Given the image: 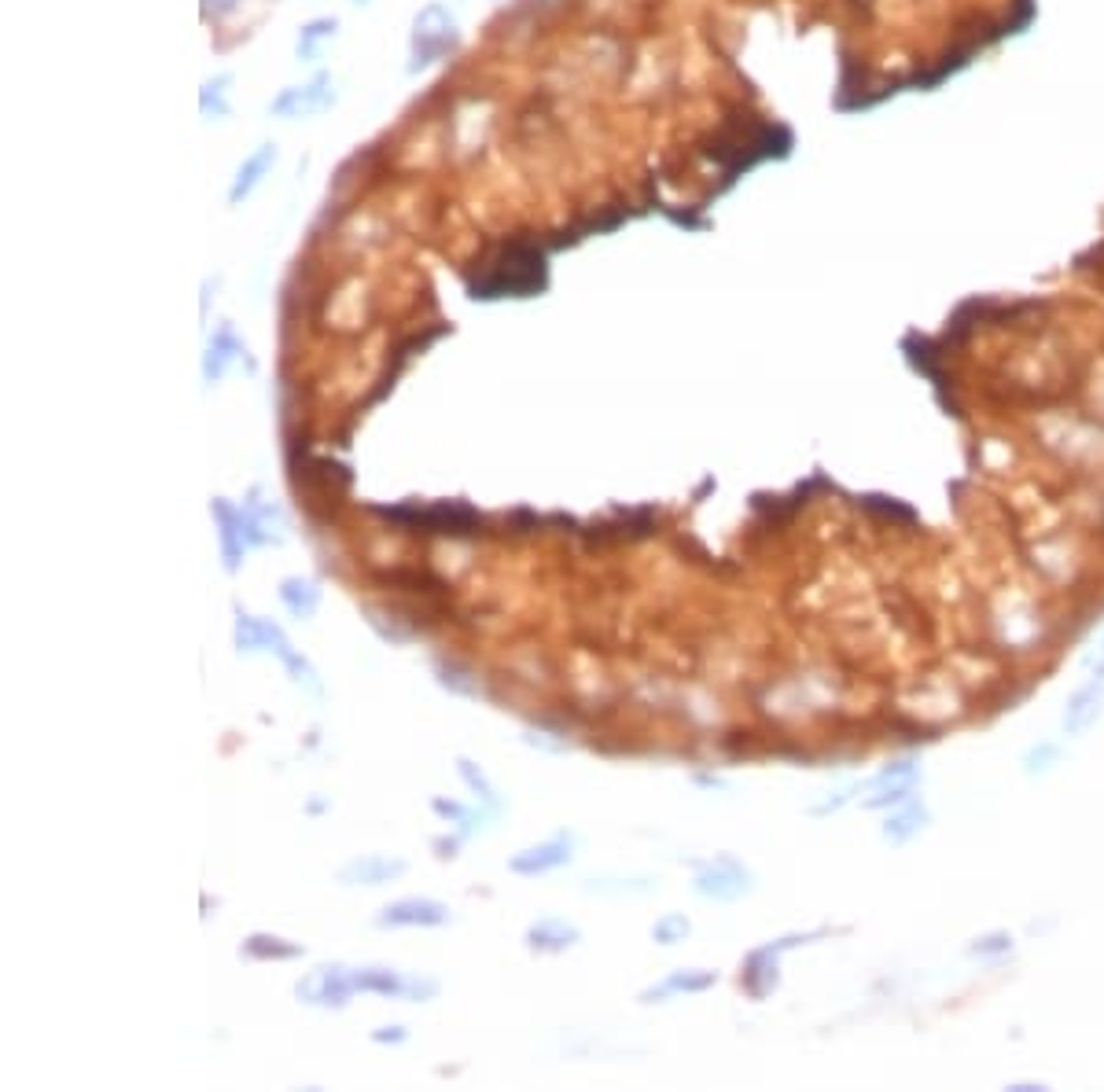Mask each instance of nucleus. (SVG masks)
<instances>
[{
  "mask_svg": "<svg viewBox=\"0 0 1104 1092\" xmlns=\"http://www.w3.org/2000/svg\"><path fill=\"white\" fill-rule=\"evenodd\" d=\"M545 284V258L527 246H512L508 258L489 272V280L475 284V298H501V294H530Z\"/></svg>",
  "mask_w": 1104,
  "mask_h": 1092,
  "instance_id": "1",
  "label": "nucleus"
},
{
  "mask_svg": "<svg viewBox=\"0 0 1104 1092\" xmlns=\"http://www.w3.org/2000/svg\"><path fill=\"white\" fill-rule=\"evenodd\" d=\"M453 41H457L453 15L442 4H427L420 15H416V27H412V70L431 66L435 59H442L450 52Z\"/></svg>",
  "mask_w": 1104,
  "mask_h": 1092,
  "instance_id": "2",
  "label": "nucleus"
},
{
  "mask_svg": "<svg viewBox=\"0 0 1104 1092\" xmlns=\"http://www.w3.org/2000/svg\"><path fill=\"white\" fill-rule=\"evenodd\" d=\"M350 989H354V975H342L339 967H321L313 979L299 986V997H306L309 1004H342Z\"/></svg>",
  "mask_w": 1104,
  "mask_h": 1092,
  "instance_id": "3",
  "label": "nucleus"
},
{
  "mask_svg": "<svg viewBox=\"0 0 1104 1092\" xmlns=\"http://www.w3.org/2000/svg\"><path fill=\"white\" fill-rule=\"evenodd\" d=\"M446 905L438 901H424V898H412V901H398V905H387L380 924H390V927H435V924H446Z\"/></svg>",
  "mask_w": 1104,
  "mask_h": 1092,
  "instance_id": "4",
  "label": "nucleus"
},
{
  "mask_svg": "<svg viewBox=\"0 0 1104 1092\" xmlns=\"http://www.w3.org/2000/svg\"><path fill=\"white\" fill-rule=\"evenodd\" d=\"M332 99L328 92V78H317L313 85H299V89H287L273 99V114H284V118H299V114H309V111H321Z\"/></svg>",
  "mask_w": 1104,
  "mask_h": 1092,
  "instance_id": "5",
  "label": "nucleus"
},
{
  "mask_svg": "<svg viewBox=\"0 0 1104 1092\" xmlns=\"http://www.w3.org/2000/svg\"><path fill=\"white\" fill-rule=\"evenodd\" d=\"M1100 691H1104V677L1097 674L1086 688H1078L1068 703V714H1064V729L1068 732H1083L1093 717L1100 714Z\"/></svg>",
  "mask_w": 1104,
  "mask_h": 1092,
  "instance_id": "6",
  "label": "nucleus"
},
{
  "mask_svg": "<svg viewBox=\"0 0 1104 1092\" xmlns=\"http://www.w3.org/2000/svg\"><path fill=\"white\" fill-rule=\"evenodd\" d=\"M273 159H277V147L273 144H262L258 152L239 166V173H236V184H232V191H229V199L232 203H239V199H247L254 188H258V181H262V173L273 166Z\"/></svg>",
  "mask_w": 1104,
  "mask_h": 1092,
  "instance_id": "7",
  "label": "nucleus"
},
{
  "mask_svg": "<svg viewBox=\"0 0 1104 1092\" xmlns=\"http://www.w3.org/2000/svg\"><path fill=\"white\" fill-rule=\"evenodd\" d=\"M568 861V842L556 838V842H545L537 850H527L512 861V872H523V876H534V872H549V868Z\"/></svg>",
  "mask_w": 1104,
  "mask_h": 1092,
  "instance_id": "8",
  "label": "nucleus"
},
{
  "mask_svg": "<svg viewBox=\"0 0 1104 1092\" xmlns=\"http://www.w3.org/2000/svg\"><path fill=\"white\" fill-rule=\"evenodd\" d=\"M744 886H748V876L732 861H722L718 868H710L707 876H700V890L715 893V898H736Z\"/></svg>",
  "mask_w": 1104,
  "mask_h": 1092,
  "instance_id": "9",
  "label": "nucleus"
},
{
  "mask_svg": "<svg viewBox=\"0 0 1104 1092\" xmlns=\"http://www.w3.org/2000/svg\"><path fill=\"white\" fill-rule=\"evenodd\" d=\"M402 861H383V857H368V861H357V864H350L347 872H342V879H361V883H383V879H390V876H402Z\"/></svg>",
  "mask_w": 1104,
  "mask_h": 1092,
  "instance_id": "10",
  "label": "nucleus"
},
{
  "mask_svg": "<svg viewBox=\"0 0 1104 1092\" xmlns=\"http://www.w3.org/2000/svg\"><path fill=\"white\" fill-rule=\"evenodd\" d=\"M575 938H578V931L563 927V924H542V927L530 931V941H534V946H542V949H563V946H571Z\"/></svg>",
  "mask_w": 1104,
  "mask_h": 1092,
  "instance_id": "11",
  "label": "nucleus"
},
{
  "mask_svg": "<svg viewBox=\"0 0 1104 1092\" xmlns=\"http://www.w3.org/2000/svg\"><path fill=\"white\" fill-rule=\"evenodd\" d=\"M332 34H335V19H317V22H309V27L302 30V37H299V56L309 59V56L317 52V44L328 41Z\"/></svg>",
  "mask_w": 1104,
  "mask_h": 1092,
  "instance_id": "12",
  "label": "nucleus"
},
{
  "mask_svg": "<svg viewBox=\"0 0 1104 1092\" xmlns=\"http://www.w3.org/2000/svg\"><path fill=\"white\" fill-rule=\"evenodd\" d=\"M247 953L251 956H280V960H287V956H299V946H284L280 938H251Z\"/></svg>",
  "mask_w": 1104,
  "mask_h": 1092,
  "instance_id": "13",
  "label": "nucleus"
},
{
  "mask_svg": "<svg viewBox=\"0 0 1104 1092\" xmlns=\"http://www.w3.org/2000/svg\"><path fill=\"white\" fill-rule=\"evenodd\" d=\"M710 982H715V975H674L667 986H662L659 993H648V997H662V993H674V989H685V993H696V989H707Z\"/></svg>",
  "mask_w": 1104,
  "mask_h": 1092,
  "instance_id": "14",
  "label": "nucleus"
},
{
  "mask_svg": "<svg viewBox=\"0 0 1104 1092\" xmlns=\"http://www.w3.org/2000/svg\"><path fill=\"white\" fill-rule=\"evenodd\" d=\"M917 821H920V809H917V806H910V813H902V816H895V821H891V828H888V835H891L895 842H902V838H910V835L917 831Z\"/></svg>",
  "mask_w": 1104,
  "mask_h": 1092,
  "instance_id": "15",
  "label": "nucleus"
},
{
  "mask_svg": "<svg viewBox=\"0 0 1104 1092\" xmlns=\"http://www.w3.org/2000/svg\"><path fill=\"white\" fill-rule=\"evenodd\" d=\"M685 931H689V924H685L681 916H670V920H662V924L655 927V938H659V941H674V938L685 934Z\"/></svg>",
  "mask_w": 1104,
  "mask_h": 1092,
  "instance_id": "16",
  "label": "nucleus"
},
{
  "mask_svg": "<svg viewBox=\"0 0 1104 1092\" xmlns=\"http://www.w3.org/2000/svg\"><path fill=\"white\" fill-rule=\"evenodd\" d=\"M1097 674H1100V677H1104V662H1100V669H1097Z\"/></svg>",
  "mask_w": 1104,
  "mask_h": 1092,
  "instance_id": "17",
  "label": "nucleus"
}]
</instances>
